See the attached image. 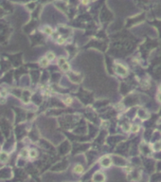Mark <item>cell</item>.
Segmentation results:
<instances>
[{
	"label": "cell",
	"mask_w": 161,
	"mask_h": 182,
	"mask_svg": "<svg viewBox=\"0 0 161 182\" xmlns=\"http://www.w3.org/2000/svg\"><path fill=\"white\" fill-rule=\"evenodd\" d=\"M88 2H89V0H83V4H85V5L88 4Z\"/></svg>",
	"instance_id": "17"
},
{
	"label": "cell",
	"mask_w": 161,
	"mask_h": 182,
	"mask_svg": "<svg viewBox=\"0 0 161 182\" xmlns=\"http://www.w3.org/2000/svg\"><path fill=\"white\" fill-rule=\"evenodd\" d=\"M93 179H94V181H95V182H103L105 177H104V176L101 173H97L95 176H94Z\"/></svg>",
	"instance_id": "3"
},
{
	"label": "cell",
	"mask_w": 161,
	"mask_h": 182,
	"mask_svg": "<svg viewBox=\"0 0 161 182\" xmlns=\"http://www.w3.org/2000/svg\"><path fill=\"white\" fill-rule=\"evenodd\" d=\"M29 156H30L31 159H34V158L37 157V152H36L35 150H31L30 153H29Z\"/></svg>",
	"instance_id": "11"
},
{
	"label": "cell",
	"mask_w": 161,
	"mask_h": 182,
	"mask_svg": "<svg viewBox=\"0 0 161 182\" xmlns=\"http://www.w3.org/2000/svg\"><path fill=\"white\" fill-rule=\"evenodd\" d=\"M60 67L62 68V70H64V71H68L69 69H70V66H69V65L68 64V62L64 63V64H63L62 66H60Z\"/></svg>",
	"instance_id": "6"
},
{
	"label": "cell",
	"mask_w": 161,
	"mask_h": 182,
	"mask_svg": "<svg viewBox=\"0 0 161 182\" xmlns=\"http://www.w3.org/2000/svg\"><path fill=\"white\" fill-rule=\"evenodd\" d=\"M46 57L48 61H52V60L55 59V55H54V53H52V52H48Z\"/></svg>",
	"instance_id": "8"
},
{
	"label": "cell",
	"mask_w": 161,
	"mask_h": 182,
	"mask_svg": "<svg viewBox=\"0 0 161 182\" xmlns=\"http://www.w3.org/2000/svg\"><path fill=\"white\" fill-rule=\"evenodd\" d=\"M44 32L47 33V34H51L53 32H52V29L50 27H48V26H46L45 28H44Z\"/></svg>",
	"instance_id": "10"
},
{
	"label": "cell",
	"mask_w": 161,
	"mask_h": 182,
	"mask_svg": "<svg viewBox=\"0 0 161 182\" xmlns=\"http://www.w3.org/2000/svg\"><path fill=\"white\" fill-rule=\"evenodd\" d=\"M58 43L59 44H64V38H59L58 39Z\"/></svg>",
	"instance_id": "15"
},
{
	"label": "cell",
	"mask_w": 161,
	"mask_h": 182,
	"mask_svg": "<svg viewBox=\"0 0 161 182\" xmlns=\"http://www.w3.org/2000/svg\"><path fill=\"white\" fill-rule=\"evenodd\" d=\"M0 97H1V93H0Z\"/></svg>",
	"instance_id": "19"
},
{
	"label": "cell",
	"mask_w": 161,
	"mask_h": 182,
	"mask_svg": "<svg viewBox=\"0 0 161 182\" xmlns=\"http://www.w3.org/2000/svg\"><path fill=\"white\" fill-rule=\"evenodd\" d=\"M101 166L104 167V168H108V167L111 166L112 160H111V159H110L109 157H103V158L101 159Z\"/></svg>",
	"instance_id": "2"
},
{
	"label": "cell",
	"mask_w": 161,
	"mask_h": 182,
	"mask_svg": "<svg viewBox=\"0 0 161 182\" xmlns=\"http://www.w3.org/2000/svg\"><path fill=\"white\" fill-rule=\"evenodd\" d=\"M71 103H72V99H71V98H68L66 100H64V104H70Z\"/></svg>",
	"instance_id": "13"
},
{
	"label": "cell",
	"mask_w": 161,
	"mask_h": 182,
	"mask_svg": "<svg viewBox=\"0 0 161 182\" xmlns=\"http://www.w3.org/2000/svg\"><path fill=\"white\" fill-rule=\"evenodd\" d=\"M48 60L47 59V57H45V58H42L41 60H40V66H43V67H46V66H48Z\"/></svg>",
	"instance_id": "5"
},
{
	"label": "cell",
	"mask_w": 161,
	"mask_h": 182,
	"mask_svg": "<svg viewBox=\"0 0 161 182\" xmlns=\"http://www.w3.org/2000/svg\"><path fill=\"white\" fill-rule=\"evenodd\" d=\"M155 151H159V150H161V144H160L159 142L155 143Z\"/></svg>",
	"instance_id": "12"
},
{
	"label": "cell",
	"mask_w": 161,
	"mask_h": 182,
	"mask_svg": "<svg viewBox=\"0 0 161 182\" xmlns=\"http://www.w3.org/2000/svg\"><path fill=\"white\" fill-rule=\"evenodd\" d=\"M157 100L161 103V93H159V94L157 95Z\"/></svg>",
	"instance_id": "16"
},
{
	"label": "cell",
	"mask_w": 161,
	"mask_h": 182,
	"mask_svg": "<svg viewBox=\"0 0 161 182\" xmlns=\"http://www.w3.org/2000/svg\"><path fill=\"white\" fill-rule=\"evenodd\" d=\"M131 131L134 132V133L138 132V131H139V126H138V124H134V125H132V126H131Z\"/></svg>",
	"instance_id": "9"
},
{
	"label": "cell",
	"mask_w": 161,
	"mask_h": 182,
	"mask_svg": "<svg viewBox=\"0 0 161 182\" xmlns=\"http://www.w3.org/2000/svg\"><path fill=\"white\" fill-rule=\"evenodd\" d=\"M21 156H22V157H27V156H28V151H27L26 149H24V150L21 152Z\"/></svg>",
	"instance_id": "14"
},
{
	"label": "cell",
	"mask_w": 161,
	"mask_h": 182,
	"mask_svg": "<svg viewBox=\"0 0 161 182\" xmlns=\"http://www.w3.org/2000/svg\"><path fill=\"white\" fill-rule=\"evenodd\" d=\"M8 159H9V157H8V155H7V154L6 153H1V154H0V160H1V161H7L8 160Z\"/></svg>",
	"instance_id": "7"
},
{
	"label": "cell",
	"mask_w": 161,
	"mask_h": 182,
	"mask_svg": "<svg viewBox=\"0 0 161 182\" xmlns=\"http://www.w3.org/2000/svg\"><path fill=\"white\" fill-rule=\"evenodd\" d=\"M116 67V72L119 75H122V76H125L127 75V68L125 66H123L122 65H120V64H116L115 66Z\"/></svg>",
	"instance_id": "1"
},
{
	"label": "cell",
	"mask_w": 161,
	"mask_h": 182,
	"mask_svg": "<svg viewBox=\"0 0 161 182\" xmlns=\"http://www.w3.org/2000/svg\"><path fill=\"white\" fill-rule=\"evenodd\" d=\"M159 91L161 92V86H160V87H159Z\"/></svg>",
	"instance_id": "18"
},
{
	"label": "cell",
	"mask_w": 161,
	"mask_h": 182,
	"mask_svg": "<svg viewBox=\"0 0 161 182\" xmlns=\"http://www.w3.org/2000/svg\"><path fill=\"white\" fill-rule=\"evenodd\" d=\"M74 173H76V174H82L83 172H84V167L82 166V165H80V164H78V165H76L75 167H74Z\"/></svg>",
	"instance_id": "4"
}]
</instances>
